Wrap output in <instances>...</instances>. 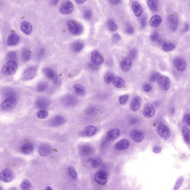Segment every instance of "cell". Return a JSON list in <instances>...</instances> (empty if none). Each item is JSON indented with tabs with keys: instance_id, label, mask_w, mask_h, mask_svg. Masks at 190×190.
I'll return each mask as SVG.
<instances>
[{
	"instance_id": "6da1fadb",
	"label": "cell",
	"mask_w": 190,
	"mask_h": 190,
	"mask_svg": "<svg viewBox=\"0 0 190 190\" xmlns=\"http://www.w3.org/2000/svg\"><path fill=\"white\" fill-rule=\"evenodd\" d=\"M67 25L69 31L73 35H80L83 31V27L82 25L76 21L70 19L67 21Z\"/></svg>"
},
{
	"instance_id": "7a4b0ae2",
	"label": "cell",
	"mask_w": 190,
	"mask_h": 190,
	"mask_svg": "<svg viewBox=\"0 0 190 190\" xmlns=\"http://www.w3.org/2000/svg\"><path fill=\"white\" fill-rule=\"evenodd\" d=\"M18 69V66L16 62L10 60L4 64L1 70L4 75L10 76L14 75Z\"/></svg>"
},
{
	"instance_id": "3957f363",
	"label": "cell",
	"mask_w": 190,
	"mask_h": 190,
	"mask_svg": "<svg viewBox=\"0 0 190 190\" xmlns=\"http://www.w3.org/2000/svg\"><path fill=\"white\" fill-rule=\"evenodd\" d=\"M17 103V100L14 96H8L2 102L1 108L4 111L11 110L15 108Z\"/></svg>"
},
{
	"instance_id": "277c9868",
	"label": "cell",
	"mask_w": 190,
	"mask_h": 190,
	"mask_svg": "<svg viewBox=\"0 0 190 190\" xmlns=\"http://www.w3.org/2000/svg\"><path fill=\"white\" fill-rule=\"evenodd\" d=\"M38 69L35 66H31L27 68L22 75V79L24 81L30 80L35 77Z\"/></svg>"
},
{
	"instance_id": "5b68a950",
	"label": "cell",
	"mask_w": 190,
	"mask_h": 190,
	"mask_svg": "<svg viewBox=\"0 0 190 190\" xmlns=\"http://www.w3.org/2000/svg\"><path fill=\"white\" fill-rule=\"evenodd\" d=\"M156 131L159 136L164 139L167 140L170 137V130L166 125L163 124L159 125L157 127Z\"/></svg>"
},
{
	"instance_id": "8992f818",
	"label": "cell",
	"mask_w": 190,
	"mask_h": 190,
	"mask_svg": "<svg viewBox=\"0 0 190 190\" xmlns=\"http://www.w3.org/2000/svg\"><path fill=\"white\" fill-rule=\"evenodd\" d=\"M74 8V7L73 3L71 1L68 0L62 4L60 7V11L63 15H69L73 12Z\"/></svg>"
},
{
	"instance_id": "52a82bcc",
	"label": "cell",
	"mask_w": 190,
	"mask_h": 190,
	"mask_svg": "<svg viewBox=\"0 0 190 190\" xmlns=\"http://www.w3.org/2000/svg\"><path fill=\"white\" fill-rule=\"evenodd\" d=\"M14 176V173L10 169H4L0 173V180L7 183L12 181Z\"/></svg>"
},
{
	"instance_id": "ba28073f",
	"label": "cell",
	"mask_w": 190,
	"mask_h": 190,
	"mask_svg": "<svg viewBox=\"0 0 190 190\" xmlns=\"http://www.w3.org/2000/svg\"><path fill=\"white\" fill-rule=\"evenodd\" d=\"M96 183L101 185H105L108 182V177L106 172L103 170H100L96 173L94 176Z\"/></svg>"
},
{
	"instance_id": "9c48e42d",
	"label": "cell",
	"mask_w": 190,
	"mask_h": 190,
	"mask_svg": "<svg viewBox=\"0 0 190 190\" xmlns=\"http://www.w3.org/2000/svg\"><path fill=\"white\" fill-rule=\"evenodd\" d=\"M91 60L93 64L97 66L101 65L104 62L103 57L99 51L96 50L93 51L91 52Z\"/></svg>"
},
{
	"instance_id": "30bf717a",
	"label": "cell",
	"mask_w": 190,
	"mask_h": 190,
	"mask_svg": "<svg viewBox=\"0 0 190 190\" xmlns=\"http://www.w3.org/2000/svg\"><path fill=\"white\" fill-rule=\"evenodd\" d=\"M168 22L170 29L172 31H175L179 26V21L178 17L175 14L170 15L168 18Z\"/></svg>"
},
{
	"instance_id": "8fae6325",
	"label": "cell",
	"mask_w": 190,
	"mask_h": 190,
	"mask_svg": "<svg viewBox=\"0 0 190 190\" xmlns=\"http://www.w3.org/2000/svg\"><path fill=\"white\" fill-rule=\"evenodd\" d=\"M175 67L179 71L183 72L186 70L187 64L186 61L183 58L177 57L175 58L173 61Z\"/></svg>"
},
{
	"instance_id": "7c38bea8",
	"label": "cell",
	"mask_w": 190,
	"mask_h": 190,
	"mask_svg": "<svg viewBox=\"0 0 190 190\" xmlns=\"http://www.w3.org/2000/svg\"><path fill=\"white\" fill-rule=\"evenodd\" d=\"M79 151L81 156L87 157L93 154L94 152V149L90 145L84 144L80 147Z\"/></svg>"
},
{
	"instance_id": "4fadbf2b",
	"label": "cell",
	"mask_w": 190,
	"mask_h": 190,
	"mask_svg": "<svg viewBox=\"0 0 190 190\" xmlns=\"http://www.w3.org/2000/svg\"><path fill=\"white\" fill-rule=\"evenodd\" d=\"M157 82L159 87L164 91H167L169 88L170 81L168 77L160 76L158 78Z\"/></svg>"
},
{
	"instance_id": "5bb4252c",
	"label": "cell",
	"mask_w": 190,
	"mask_h": 190,
	"mask_svg": "<svg viewBox=\"0 0 190 190\" xmlns=\"http://www.w3.org/2000/svg\"><path fill=\"white\" fill-rule=\"evenodd\" d=\"M52 152V147L49 145L46 144L40 145L38 147V153L40 156L43 157L48 156Z\"/></svg>"
},
{
	"instance_id": "9a60e30c",
	"label": "cell",
	"mask_w": 190,
	"mask_h": 190,
	"mask_svg": "<svg viewBox=\"0 0 190 190\" xmlns=\"http://www.w3.org/2000/svg\"><path fill=\"white\" fill-rule=\"evenodd\" d=\"M155 108L152 104L147 103L145 105L143 111V116L145 117L151 118L155 115Z\"/></svg>"
},
{
	"instance_id": "2e32d148",
	"label": "cell",
	"mask_w": 190,
	"mask_h": 190,
	"mask_svg": "<svg viewBox=\"0 0 190 190\" xmlns=\"http://www.w3.org/2000/svg\"><path fill=\"white\" fill-rule=\"evenodd\" d=\"M130 136L132 139L136 142H141L144 139V135L141 131L137 129L133 130L130 132Z\"/></svg>"
},
{
	"instance_id": "e0dca14e",
	"label": "cell",
	"mask_w": 190,
	"mask_h": 190,
	"mask_svg": "<svg viewBox=\"0 0 190 190\" xmlns=\"http://www.w3.org/2000/svg\"><path fill=\"white\" fill-rule=\"evenodd\" d=\"M132 66V60L129 57H124L121 61L120 66L123 71L127 72L130 70Z\"/></svg>"
},
{
	"instance_id": "ac0fdd59",
	"label": "cell",
	"mask_w": 190,
	"mask_h": 190,
	"mask_svg": "<svg viewBox=\"0 0 190 190\" xmlns=\"http://www.w3.org/2000/svg\"><path fill=\"white\" fill-rule=\"evenodd\" d=\"M120 130L117 128L111 129L107 132L105 138L108 141H113L120 135Z\"/></svg>"
},
{
	"instance_id": "d6986e66",
	"label": "cell",
	"mask_w": 190,
	"mask_h": 190,
	"mask_svg": "<svg viewBox=\"0 0 190 190\" xmlns=\"http://www.w3.org/2000/svg\"><path fill=\"white\" fill-rule=\"evenodd\" d=\"M43 72L48 79L56 82L57 80V75L55 71L52 69L49 68H44L43 69Z\"/></svg>"
},
{
	"instance_id": "ffe728a7",
	"label": "cell",
	"mask_w": 190,
	"mask_h": 190,
	"mask_svg": "<svg viewBox=\"0 0 190 190\" xmlns=\"http://www.w3.org/2000/svg\"><path fill=\"white\" fill-rule=\"evenodd\" d=\"M141 103V98L138 96H135L131 101L130 104V108L133 111H136L139 109Z\"/></svg>"
},
{
	"instance_id": "44dd1931",
	"label": "cell",
	"mask_w": 190,
	"mask_h": 190,
	"mask_svg": "<svg viewBox=\"0 0 190 190\" xmlns=\"http://www.w3.org/2000/svg\"><path fill=\"white\" fill-rule=\"evenodd\" d=\"M21 29L22 32L27 35H29L32 30V27L29 22L24 21L21 22L20 25Z\"/></svg>"
},
{
	"instance_id": "7402d4cb",
	"label": "cell",
	"mask_w": 190,
	"mask_h": 190,
	"mask_svg": "<svg viewBox=\"0 0 190 190\" xmlns=\"http://www.w3.org/2000/svg\"><path fill=\"white\" fill-rule=\"evenodd\" d=\"M34 150V145L32 143L30 142L25 143L20 148L21 152L25 155L30 154Z\"/></svg>"
},
{
	"instance_id": "603a6c76",
	"label": "cell",
	"mask_w": 190,
	"mask_h": 190,
	"mask_svg": "<svg viewBox=\"0 0 190 190\" xmlns=\"http://www.w3.org/2000/svg\"><path fill=\"white\" fill-rule=\"evenodd\" d=\"M129 141L127 139H122L116 144L115 148L117 150H123L127 149L129 147Z\"/></svg>"
},
{
	"instance_id": "cb8c5ba5",
	"label": "cell",
	"mask_w": 190,
	"mask_h": 190,
	"mask_svg": "<svg viewBox=\"0 0 190 190\" xmlns=\"http://www.w3.org/2000/svg\"><path fill=\"white\" fill-rule=\"evenodd\" d=\"M162 18L160 16L155 15L151 18L149 24L150 26L153 28H158L162 23Z\"/></svg>"
},
{
	"instance_id": "d4e9b609",
	"label": "cell",
	"mask_w": 190,
	"mask_h": 190,
	"mask_svg": "<svg viewBox=\"0 0 190 190\" xmlns=\"http://www.w3.org/2000/svg\"><path fill=\"white\" fill-rule=\"evenodd\" d=\"M20 40V37L15 33H12L9 36L7 40V44L10 46H13L16 45Z\"/></svg>"
},
{
	"instance_id": "484cf974",
	"label": "cell",
	"mask_w": 190,
	"mask_h": 190,
	"mask_svg": "<svg viewBox=\"0 0 190 190\" xmlns=\"http://www.w3.org/2000/svg\"><path fill=\"white\" fill-rule=\"evenodd\" d=\"M97 129L96 127L93 126H88L86 127L83 131L82 133L87 137L93 136L97 132Z\"/></svg>"
},
{
	"instance_id": "4316f807",
	"label": "cell",
	"mask_w": 190,
	"mask_h": 190,
	"mask_svg": "<svg viewBox=\"0 0 190 190\" xmlns=\"http://www.w3.org/2000/svg\"><path fill=\"white\" fill-rule=\"evenodd\" d=\"M132 8L134 14L136 17H139L142 14V7L139 3L134 1L132 4Z\"/></svg>"
},
{
	"instance_id": "83f0119b",
	"label": "cell",
	"mask_w": 190,
	"mask_h": 190,
	"mask_svg": "<svg viewBox=\"0 0 190 190\" xmlns=\"http://www.w3.org/2000/svg\"><path fill=\"white\" fill-rule=\"evenodd\" d=\"M64 119L63 117L60 116H57L54 117L51 122V126L56 127L60 126L64 123Z\"/></svg>"
},
{
	"instance_id": "f1b7e54d",
	"label": "cell",
	"mask_w": 190,
	"mask_h": 190,
	"mask_svg": "<svg viewBox=\"0 0 190 190\" xmlns=\"http://www.w3.org/2000/svg\"><path fill=\"white\" fill-rule=\"evenodd\" d=\"M84 46L82 42L80 41H76L74 42L71 46L72 51L75 52H80L82 50Z\"/></svg>"
},
{
	"instance_id": "f546056e",
	"label": "cell",
	"mask_w": 190,
	"mask_h": 190,
	"mask_svg": "<svg viewBox=\"0 0 190 190\" xmlns=\"http://www.w3.org/2000/svg\"><path fill=\"white\" fill-rule=\"evenodd\" d=\"M112 82L114 86L117 88H123L124 85V81L123 78L120 77L114 78Z\"/></svg>"
},
{
	"instance_id": "4dcf8cb0",
	"label": "cell",
	"mask_w": 190,
	"mask_h": 190,
	"mask_svg": "<svg viewBox=\"0 0 190 190\" xmlns=\"http://www.w3.org/2000/svg\"><path fill=\"white\" fill-rule=\"evenodd\" d=\"M49 101L45 98H40L37 101V105L38 108L43 109L47 108L49 105Z\"/></svg>"
},
{
	"instance_id": "1f68e13d",
	"label": "cell",
	"mask_w": 190,
	"mask_h": 190,
	"mask_svg": "<svg viewBox=\"0 0 190 190\" xmlns=\"http://www.w3.org/2000/svg\"><path fill=\"white\" fill-rule=\"evenodd\" d=\"M182 132L185 142L187 144H189L190 132L189 128L186 126H183L182 128Z\"/></svg>"
},
{
	"instance_id": "d6a6232c",
	"label": "cell",
	"mask_w": 190,
	"mask_h": 190,
	"mask_svg": "<svg viewBox=\"0 0 190 190\" xmlns=\"http://www.w3.org/2000/svg\"><path fill=\"white\" fill-rule=\"evenodd\" d=\"M31 56V51L28 48H25L22 51L21 57L22 60L25 62L29 61Z\"/></svg>"
},
{
	"instance_id": "836d02e7",
	"label": "cell",
	"mask_w": 190,
	"mask_h": 190,
	"mask_svg": "<svg viewBox=\"0 0 190 190\" xmlns=\"http://www.w3.org/2000/svg\"><path fill=\"white\" fill-rule=\"evenodd\" d=\"M147 4L149 8L152 11L155 12L158 10V0H147Z\"/></svg>"
},
{
	"instance_id": "e575fe53",
	"label": "cell",
	"mask_w": 190,
	"mask_h": 190,
	"mask_svg": "<svg viewBox=\"0 0 190 190\" xmlns=\"http://www.w3.org/2000/svg\"><path fill=\"white\" fill-rule=\"evenodd\" d=\"M75 92L80 96H83L85 94V89L82 85L79 84H75L73 85Z\"/></svg>"
},
{
	"instance_id": "d590c367",
	"label": "cell",
	"mask_w": 190,
	"mask_h": 190,
	"mask_svg": "<svg viewBox=\"0 0 190 190\" xmlns=\"http://www.w3.org/2000/svg\"><path fill=\"white\" fill-rule=\"evenodd\" d=\"M89 162L91 166L94 168L99 167L102 164V161L99 158H92L90 159Z\"/></svg>"
},
{
	"instance_id": "8d00e7d4",
	"label": "cell",
	"mask_w": 190,
	"mask_h": 190,
	"mask_svg": "<svg viewBox=\"0 0 190 190\" xmlns=\"http://www.w3.org/2000/svg\"><path fill=\"white\" fill-rule=\"evenodd\" d=\"M48 87V83L46 81H42L39 83L37 86V90L41 92L46 90Z\"/></svg>"
},
{
	"instance_id": "74e56055",
	"label": "cell",
	"mask_w": 190,
	"mask_h": 190,
	"mask_svg": "<svg viewBox=\"0 0 190 190\" xmlns=\"http://www.w3.org/2000/svg\"><path fill=\"white\" fill-rule=\"evenodd\" d=\"M175 48V46L172 43H164L163 46V49L165 52H169L173 51Z\"/></svg>"
},
{
	"instance_id": "f35d334b",
	"label": "cell",
	"mask_w": 190,
	"mask_h": 190,
	"mask_svg": "<svg viewBox=\"0 0 190 190\" xmlns=\"http://www.w3.org/2000/svg\"><path fill=\"white\" fill-rule=\"evenodd\" d=\"M108 29L111 32H115L117 29V24L113 20L109 19L108 21Z\"/></svg>"
},
{
	"instance_id": "ab89813d",
	"label": "cell",
	"mask_w": 190,
	"mask_h": 190,
	"mask_svg": "<svg viewBox=\"0 0 190 190\" xmlns=\"http://www.w3.org/2000/svg\"><path fill=\"white\" fill-rule=\"evenodd\" d=\"M49 116L48 111L44 110H40L37 113V116L38 118L41 119L47 118Z\"/></svg>"
},
{
	"instance_id": "60d3db41",
	"label": "cell",
	"mask_w": 190,
	"mask_h": 190,
	"mask_svg": "<svg viewBox=\"0 0 190 190\" xmlns=\"http://www.w3.org/2000/svg\"><path fill=\"white\" fill-rule=\"evenodd\" d=\"M68 171L72 178L74 179H76L77 178V174L76 170L74 167L71 166H69L68 168Z\"/></svg>"
},
{
	"instance_id": "b9f144b4",
	"label": "cell",
	"mask_w": 190,
	"mask_h": 190,
	"mask_svg": "<svg viewBox=\"0 0 190 190\" xmlns=\"http://www.w3.org/2000/svg\"><path fill=\"white\" fill-rule=\"evenodd\" d=\"M31 183L28 180H24L21 183V187L22 190H28L31 188Z\"/></svg>"
},
{
	"instance_id": "7bdbcfd3",
	"label": "cell",
	"mask_w": 190,
	"mask_h": 190,
	"mask_svg": "<svg viewBox=\"0 0 190 190\" xmlns=\"http://www.w3.org/2000/svg\"><path fill=\"white\" fill-rule=\"evenodd\" d=\"M184 180L183 177H180L179 178L176 180L174 186V189L177 190L179 189L181 186L182 183Z\"/></svg>"
},
{
	"instance_id": "ee69618b",
	"label": "cell",
	"mask_w": 190,
	"mask_h": 190,
	"mask_svg": "<svg viewBox=\"0 0 190 190\" xmlns=\"http://www.w3.org/2000/svg\"><path fill=\"white\" fill-rule=\"evenodd\" d=\"M160 76V74L159 72L155 71L152 72L150 76V81L153 82L157 81Z\"/></svg>"
},
{
	"instance_id": "f6af8a7d",
	"label": "cell",
	"mask_w": 190,
	"mask_h": 190,
	"mask_svg": "<svg viewBox=\"0 0 190 190\" xmlns=\"http://www.w3.org/2000/svg\"><path fill=\"white\" fill-rule=\"evenodd\" d=\"M129 97V95L127 94L123 95L120 96L119 98V103L121 105H124L127 102Z\"/></svg>"
},
{
	"instance_id": "bcb514c9",
	"label": "cell",
	"mask_w": 190,
	"mask_h": 190,
	"mask_svg": "<svg viewBox=\"0 0 190 190\" xmlns=\"http://www.w3.org/2000/svg\"><path fill=\"white\" fill-rule=\"evenodd\" d=\"M150 39L152 42H159L160 41L159 34L157 32H153L151 35Z\"/></svg>"
},
{
	"instance_id": "7dc6e473",
	"label": "cell",
	"mask_w": 190,
	"mask_h": 190,
	"mask_svg": "<svg viewBox=\"0 0 190 190\" xmlns=\"http://www.w3.org/2000/svg\"><path fill=\"white\" fill-rule=\"evenodd\" d=\"M114 75L111 73H108L105 75V80L106 83L108 84L112 82L114 78Z\"/></svg>"
},
{
	"instance_id": "c3c4849f",
	"label": "cell",
	"mask_w": 190,
	"mask_h": 190,
	"mask_svg": "<svg viewBox=\"0 0 190 190\" xmlns=\"http://www.w3.org/2000/svg\"><path fill=\"white\" fill-rule=\"evenodd\" d=\"M7 59L9 60V61L12 60V61H16L17 60V55L15 52H11L8 53V54H7Z\"/></svg>"
},
{
	"instance_id": "681fc988",
	"label": "cell",
	"mask_w": 190,
	"mask_h": 190,
	"mask_svg": "<svg viewBox=\"0 0 190 190\" xmlns=\"http://www.w3.org/2000/svg\"><path fill=\"white\" fill-rule=\"evenodd\" d=\"M129 55L131 59H135L138 56V52L136 50L134 49H130L129 52Z\"/></svg>"
},
{
	"instance_id": "f907efd6",
	"label": "cell",
	"mask_w": 190,
	"mask_h": 190,
	"mask_svg": "<svg viewBox=\"0 0 190 190\" xmlns=\"http://www.w3.org/2000/svg\"><path fill=\"white\" fill-rule=\"evenodd\" d=\"M92 16V13L91 10H86L84 13V17L86 20H89L91 19Z\"/></svg>"
},
{
	"instance_id": "816d5d0a",
	"label": "cell",
	"mask_w": 190,
	"mask_h": 190,
	"mask_svg": "<svg viewBox=\"0 0 190 190\" xmlns=\"http://www.w3.org/2000/svg\"><path fill=\"white\" fill-rule=\"evenodd\" d=\"M183 121L184 123L189 126L190 125V117L189 114H185L183 117Z\"/></svg>"
},
{
	"instance_id": "f5cc1de1",
	"label": "cell",
	"mask_w": 190,
	"mask_h": 190,
	"mask_svg": "<svg viewBox=\"0 0 190 190\" xmlns=\"http://www.w3.org/2000/svg\"><path fill=\"white\" fill-rule=\"evenodd\" d=\"M126 32L129 35H132L134 32V29L133 27L130 25L127 26L126 29Z\"/></svg>"
},
{
	"instance_id": "db71d44e",
	"label": "cell",
	"mask_w": 190,
	"mask_h": 190,
	"mask_svg": "<svg viewBox=\"0 0 190 190\" xmlns=\"http://www.w3.org/2000/svg\"><path fill=\"white\" fill-rule=\"evenodd\" d=\"M143 89L146 92H149L152 89V87L150 84L146 83L143 84Z\"/></svg>"
},
{
	"instance_id": "11a10c76",
	"label": "cell",
	"mask_w": 190,
	"mask_h": 190,
	"mask_svg": "<svg viewBox=\"0 0 190 190\" xmlns=\"http://www.w3.org/2000/svg\"><path fill=\"white\" fill-rule=\"evenodd\" d=\"M147 22V16L146 15H145L141 19V27L142 28H144L146 26Z\"/></svg>"
},
{
	"instance_id": "9f6ffc18",
	"label": "cell",
	"mask_w": 190,
	"mask_h": 190,
	"mask_svg": "<svg viewBox=\"0 0 190 190\" xmlns=\"http://www.w3.org/2000/svg\"><path fill=\"white\" fill-rule=\"evenodd\" d=\"M121 37L118 34H115L113 36L112 40L114 43H117L120 40Z\"/></svg>"
},
{
	"instance_id": "6f0895ef",
	"label": "cell",
	"mask_w": 190,
	"mask_h": 190,
	"mask_svg": "<svg viewBox=\"0 0 190 190\" xmlns=\"http://www.w3.org/2000/svg\"><path fill=\"white\" fill-rule=\"evenodd\" d=\"M152 150L154 153L156 154H159L160 153L161 151H162V148L159 146H155L152 149Z\"/></svg>"
},
{
	"instance_id": "680465c9",
	"label": "cell",
	"mask_w": 190,
	"mask_h": 190,
	"mask_svg": "<svg viewBox=\"0 0 190 190\" xmlns=\"http://www.w3.org/2000/svg\"><path fill=\"white\" fill-rule=\"evenodd\" d=\"M109 1L111 4H114V5H116V4H120L122 1V0H109Z\"/></svg>"
},
{
	"instance_id": "91938a15",
	"label": "cell",
	"mask_w": 190,
	"mask_h": 190,
	"mask_svg": "<svg viewBox=\"0 0 190 190\" xmlns=\"http://www.w3.org/2000/svg\"><path fill=\"white\" fill-rule=\"evenodd\" d=\"M96 65L93 64H90L89 65V67L90 68V69H92L93 70H96L97 69V67Z\"/></svg>"
},
{
	"instance_id": "94428289",
	"label": "cell",
	"mask_w": 190,
	"mask_h": 190,
	"mask_svg": "<svg viewBox=\"0 0 190 190\" xmlns=\"http://www.w3.org/2000/svg\"><path fill=\"white\" fill-rule=\"evenodd\" d=\"M75 2L78 4H81L85 2L87 0H75Z\"/></svg>"
},
{
	"instance_id": "6125c7cd",
	"label": "cell",
	"mask_w": 190,
	"mask_h": 190,
	"mask_svg": "<svg viewBox=\"0 0 190 190\" xmlns=\"http://www.w3.org/2000/svg\"><path fill=\"white\" fill-rule=\"evenodd\" d=\"M189 29V26L188 24H186L184 27L183 31V32L187 31Z\"/></svg>"
},
{
	"instance_id": "be15d7a7",
	"label": "cell",
	"mask_w": 190,
	"mask_h": 190,
	"mask_svg": "<svg viewBox=\"0 0 190 190\" xmlns=\"http://www.w3.org/2000/svg\"><path fill=\"white\" fill-rule=\"evenodd\" d=\"M59 0H51V3L53 5H55L57 4Z\"/></svg>"
},
{
	"instance_id": "e7e4bbea",
	"label": "cell",
	"mask_w": 190,
	"mask_h": 190,
	"mask_svg": "<svg viewBox=\"0 0 190 190\" xmlns=\"http://www.w3.org/2000/svg\"><path fill=\"white\" fill-rule=\"evenodd\" d=\"M46 190H52V188H51V187L50 186H47L46 189Z\"/></svg>"
}]
</instances>
